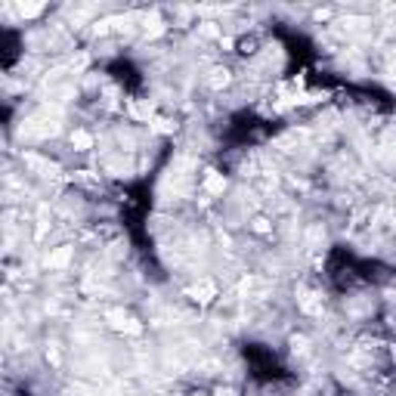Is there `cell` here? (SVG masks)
Returning <instances> with one entry per match:
<instances>
[{"label": "cell", "instance_id": "52a82bcc", "mask_svg": "<svg viewBox=\"0 0 396 396\" xmlns=\"http://www.w3.org/2000/svg\"><path fill=\"white\" fill-rule=\"evenodd\" d=\"M266 229H269L266 220H254V232H266Z\"/></svg>", "mask_w": 396, "mask_h": 396}, {"label": "cell", "instance_id": "8992f818", "mask_svg": "<svg viewBox=\"0 0 396 396\" xmlns=\"http://www.w3.org/2000/svg\"><path fill=\"white\" fill-rule=\"evenodd\" d=\"M41 13H44L41 4H22L19 7V16H25V19H34V16H41Z\"/></svg>", "mask_w": 396, "mask_h": 396}, {"label": "cell", "instance_id": "277c9868", "mask_svg": "<svg viewBox=\"0 0 396 396\" xmlns=\"http://www.w3.org/2000/svg\"><path fill=\"white\" fill-rule=\"evenodd\" d=\"M211 74H214V77H208V84H211L214 90H220V87H226V84H229V71H226V68H223V71L217 68V71H211Z\"/></svg>", "mask_w": 396, "mask_h": 396}, {"label": "cell", "instance_id": "6da1fadb", "mask_svg": "<svg viewBox=\"0 0 396 396\" xmlns=\"http://www.w3.org/2000/svg\"><path fill=\"white\" fill-rule=\"evenodd\" d=\"M192 294H195V300H211V297H217V288H214V282L202 279V282L192 288Z\"/></svg>", "mask_w": 396, "mask_h": 396}, {"label": "cell", "instance_id": "5b68a950", "mask_svg": "<svg viewBox=\"0 0 396 396\" xmlns=\"http://www.w3.org/2000/svg\"><path fill=\"white\" fill-rule=\"evenodd\" d=\"M223 186H226V183H223V177L211 171V174H208V180H205V189H208V192H223Z\"/></svg>", "mask_w": 396, "mask_h": 396}, {"label": "cell", "instance_id": "ba28073f", "mask_svg": "<svg viewBox=\"0 0 396 396\" xmlns=\"http://www.w3.org/2000/svg\"><path fill=\"white\" fill-rule=\"evenodd\" d=\"M217 396H232V390H217Z\"/></svg>", "mask_w": 396, "mask_h": 396}, {"label": "cell", "instance_id": "3957f363", "mask_svg": "<svg viewBox=\"0 0 396 396\" xmlns=\"http://www.w3.org/2000/svg\"><path fill=\"white\" fill-rule=\"evenodd\" d=\"M71 146L84 152V149H90V146H93V136H90V133H84V130H74V133H71Z\"/></svg>", "mask_w": 396, "mask_h": 396}, {"label": "cell", "instance_id": "7a4b0ae2", "mask_svg": "<svg viewBox=\"0 0 396 396\" xmlns=\"http://www.w3.org/2000/svg\"><path fill=\"white\" fill-rule=\"evenodd\" d=\"M68 260H71V248H59V251H53V254L47 257V266H53V269H62Z\"/></svg>", "mask_w": 396, "mask_h": 396}]
</instances>
